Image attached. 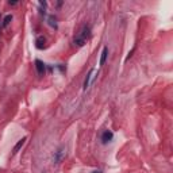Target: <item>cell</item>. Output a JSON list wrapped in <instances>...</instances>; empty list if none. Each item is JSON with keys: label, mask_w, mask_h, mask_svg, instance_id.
<instances>
[{"label": "cell", "mask_w": 173, "mask_h": 173, "mask_svg": "<svg viewBox=\"0 0 173 173\" xmlns=\"http://www.w3.org/2000/svg\"><path fill=\"white\" fill-rule=\"evenodd\" d=\"M89 37H91V27L85 25V26L81 27V30L78 31V34L73 38L74 46H77V48L84 46V45L87 43V41L89 39Z\"/></svg>", "instance_id": "cell-1"}, {"label": "cell", "mask_w": 173, "mask_h": 173, "mask_svg": "<svg viewBox=\"0 0 173 173\" xmlns=\"http://www.w3.org/2000/svg\"><path fill=\"white\" fill-rule=\"evenodd\" d=\"M35 68H37V72L39 76H43L45 74V70H46V65L43 64V61H41V60H37L35 61Z\"/></svg>", "instance_id": "cell-2"}, {"label": "cell", "mask_w": 173, "mask_h": 173, "mask_svg": "<svg viewBox=\"0 0 173 173\" xmlns=\"http://www.w3.org/2000/svg\"><path fill=\"white\" fill-rule=\"evenodd\" d=\"M64 158H65V150L61 147V149H58V150L54 153V162L58 164V162H61Z\"/></svg>", "instance_id": "cell-3"}, {"label": "cell", "mask_w": 173, "mask_h": 173, "mask_svg": "<svg viewBox=\"0 0 173 173\" xmlns=\"http://www.w3.org/2000/svg\"><path fill=\"white\" fill-rule=\"evenodd\" d=\"M112 138H114V134L111 133L110 130H106V131L102 134V142H103L104 145L108 144V142H111V141H112Z\"/></svg>", "instance_id": "cell-4"}, {"label": "cell", "mask_w": 173, "mask_h": 173, "mask_svg": "<svg viewBox=\"0 0 173 173\" xmlns=\"http://www.w3.org/2000/svg\"><path fill=\"white\" fill-rule=\"evenodd\" d=\"M35 46H37V49H43L45 46H46V38H45L43 35H39V37L35 39Z\"/></svg>", "instance_id": "cell-5"}, {"label": "cell", "mask_w": 173, "mask_h": 173, "mask_svg": "<svg viewBox=\"0 0 173 173\" xmlns=\"http://www.w3.org/2000/svg\"><path fill=\"white\" fill-rule=\"evenodd\" d=\"M93 73H95V69H91L89 70V73L87 74V77H85V80H84V85H83V88L84 89H87L89 87V83H91V80L93 78V76H92Z\"/></svg>", "instance_id": "cell-6"}, {"label": "cell", "mask_w": 173, "mask_h": 173, "mask_svg": "<svg viewBox=\"0 0 173 173\" xmlns=\"http://www.w3.org/2000/svg\"><path fill=\"white\" fill-rule=\"evenodd\" d=\"M107 55H108V48L107 46H104L103 48V52H102V57H100V65H104V62H106L107 60Z\"/></svg>", "instance_id": "cell-7"}, {"label": "cell", "mask_w": 173, "mask_h": 173, "mask_svg": "<svg viewBox=\"0 0 173 173\" xmlns=\"http://www.w3.org/2000/svg\"><path fill=\"white\" fill-rule=\"evenodd\" d=\"M25 142H26V138H22V139H19V142L15 145V147H14V150H12V153H14V154H16V153L19 151V149H20V147L25 145Z\"/></svg>", "instance_id": "cell-8"}, {"label": "cell", "mask_w": 173, "mask_h": 173, "mask_svg": "<svg viewBox=\"0 0 173 173\" xmlns=\"http://www.w3.org/2000/svg\"><path fill=\"white\" fill-rule=\"evenodd\" d=\"M11 20H12V15H6L4 16V19H3V23H1V26L3 27H7L10 23H11Z\"/></svg>", "instance_id": "cell-9"}, {"label": "cell", "mask_w": 173, "mask_h": 173, "mask_svg": "<svg viewBox=\"0 0 173 173\" xmlns=\"http://www.w3.org/2000/svg\"><path fill=\"white\" fill-rule=\"evenodd\" d=\"M39 12L45 15V12H46V1H41L39 3Z\"/></svg>", "instance_id": "cell-10"}, {"label": "cell", "mask_w": 173, "mask_h": 173, "mask_svg": "<svg viewBox=\"0 0 173 173\" xmlns=\"http://www.w3.org/2000/svg\"><path fill=\"white\" fill-rule=\"evenodd\" d=\"M49 25H50L52 27H54V29H57V23H55L54 16H50V18H49Z\"/></svg>", "instance_id": "cell-11"}, {"label": "cell", "mask_w": 173, "mask_h": 173, "mask_svg": "<svg viewBox=\"0 0 173 173\" xmlns=\"http://www.w3.org/2000/svg\"><path fill=\"white\" fill-rule=\"evenodd\" d=\"M92 173H102L100 170H95V172H92Z\"/></svg>", "instance_id": "cell-12"}]
</instances>
